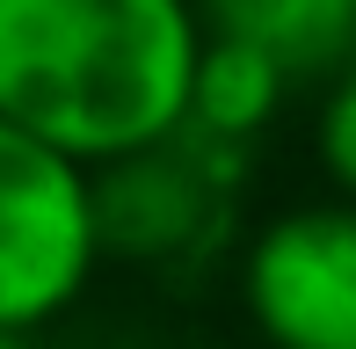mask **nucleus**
Segmentation results:
<instances>
[{"label":"nucleus","mask_w":356,"mask_h":349,"mask_svg":"<svg viewBox=\"0 0 356 349\" xmlns=\"http://www.w3.org/2000/svg\"><path fill=\"white\" fill-rule=\"evenodd\" d=\"M0 349H29V335H8V327H0Z\"/></svg>","instance_id":"6e6552de"},{"label":"nucleus","mask_w":356,"mask_h":349,"mask_svg":"<svg viewBox=\"0 0 356 349\" xmlns=\"http://www.w3.org/2000/svg\"><path fill=\"white\" fill-rule=\"evenodd\" d=\"M211 44L197 0H0V117L80 168H124L189 131Z\"/></svg>","instance_id":"f257e3e1"},{"label":"nucleus","mask_w":356,"mask_h":349,"mask_svg":"<svg viewBox=\"0 0 356 349\" xmlns=\"http://www.w3.org/2000/svg\"><path fill=\"white\" fill-rule=\"evenodd\" d=\"M291 88L298 81H291L269 51H254V44H240V37H211L204 58H197V88H189V131L225 146V153H248L254 138L284 117Z\"/></svg>","instance_id":"423d86ee"},{"label":"nucleus","mask_w":356,"mask_h":349,"mask_svg":"<svg viewBox=\"0 0 356 349\" xmlns=\"http://www.w3.org/2000/svg\"><path fill=\"white\" fill-rule=\"evenodd\" d=\"M95 182H102L109 255L182 269V262H204L225 241V226H233L240 153L182 131V138H168V146L124 161V168H102Z\"/></svg>","instance_id":"20e7f679"},{"label":"nucleus","mask_w":356,"mask_h":349,"mask_svg":"<svg viewBox=\"0 0 356 349\" xmlns=\"http://www.w3.org/2000/svg\"><path fill=\"white\" fill-rule=\"evenodd\" d=\"M313 161H320L334 197L356 204V58L327 81V95L313 109Z\"/></svg>","instance_id":"0eeeda50"},{"label":"nucleus","mask_w":356,"mask_h":349,"mask_svg":"<svg viewBox=\"0 0 356 349\" xmlns=\"http://www.w3.org/2000/svg\"><path fill=\"white\" fill-rule=\"evenodd\" d=\"M197 349H240V342H197Z\"/></svg>","instance_id":"1a4fd4ad"},{"label":"nucleus","mask_w":356,"mask_h":349,"mask_svg":"<svg viewBox=\"0 0 356 349\" xmlns=\"http://www.w3.org/2000/svg\"><path fill=\"white\" fill-rule=\"evenodd\" d=\"M109 255L102 182L0 117V327L37 335L88 298Z\"/></svg>","instance_id":"f03ea898"},{"label":"nucleus","mask_w":356,"mask_h":349,"mask_svg":"<svg viewBox=\"0 0 356 349\" xmlns=\"http://www.w3.org/2000/svg\"><path fill=\"white\" fill-rule=\"evenodd\" d=\"M254 349H356V204H284L248 233L233 269Z\"/></svg>","instance_id":"7ed1b4c3"},{"label":"nucleus","mask_w":356,"mask_h":349,"mask_svg":"<svg viewBox=\"0 0 356 349\" xmlns=\"http://www.w3.org/2000/svg\"><path fill=\"white\" fill-rule=\"evenodd\" d=\"M211 37L269 51L291 81H334L356 58V0H197Z\"/></svg>","instance_id":"39448f33"}]
</instances>
